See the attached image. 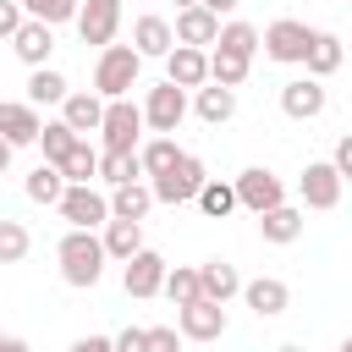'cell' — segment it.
I'll return each instance as SVG.
<instances>
[{
    "label": "cell",
    "mask_w": 352,
    "mask_h": 352,
    "mask_svg": "<svg viewBox=\"0 0 352 352\" xmlns=\"http://www.w3.org/2000/svg\"><path fill=\"white\" fill-rule=\"evenodd\" d=\"M55 258H60L66 286H77V292L99 286V275H104V248H99V236H94V231H66V236H60V248H55Z\"/></svg>",
    "instance_id": "obj_1"
},
{
    "label": "cell",
    "mask_w": 352,
    "mask_h": 352,
    "mask_svg": "<svg viewBox=\"0 0 352 352\" xmlns=\"http://www.w3.org/2000/svg\"><path fill=\"white\" fill-rule=\"evenodd\" d=\"M138 50L132 44H104L99 50V66H94V88L99 99H126V88L138 82Z\"/></svg>",
    "instance_id": "obj_2"
},
{
    "label": "cell",
    "mask_w": 352,
    "mask_h": 352,
    "mask_svg": "<svg viewBox=\"0 0 352 352\" xmlns=\"http://www.w3.org/2000/svg\"><path fill=\"white\" fill-rule=\"evenodd\" d=\"M99 132H104V154H138L143 110H138L132 99H110L104 116H99Z\"/></svg>",
    "instance_id": "obj_3"
},
{
    "label": "cell",
    "mask_w": 352,
    "mask_h": 352,
    "mask_svg": "<svg viewBox=\"0 0 352 352\" xmlns=\"http://www.w3.org/2000/svg\"><path fill=\"white\" fill-rule=\"evenodd\" d=\"M204 182H209V176H204V160H198V154H182L165 176L148 182V192H154V204H192Z\"/></svg>",
    "instance_id": "obj_4"
},
{
    "label": "cell",
    "mask_w": 352,
    "mask_h": 352,
    "mask_svg": "<svg viewBox=\"0 0 352 352\" xmlns=\"http://www.w3.org/2000/svg\"><path fill=\"white\" fill-rule=\"evenodd\" d=\"M231 192H236V204H242V209H253V214H264V209L286 204V187H280V176H275V170H264V165L242 170V176L231 182Z\"/></svg>",
    "instance_id": "obj_5"
},
{
    "label": "cell",
    "mask_w": 352,
    "mask_h": 352,
    "mask_svg": "<svg viewBox=\"0 0 352 352\" xmlns=\"http://www.w3.org/2000/svg\"><path fill=\"white\" fill-rule=\"evenodd\" d=\"M258 44H264V55H270V60H302V55H308V44H314V28H308V22H292V16H280V22H270V28L258 33Z\"/></svg>",
    "instance_id": "obj_6"
},
{
    "label": "cell",
    "mask_w": 352,
    "mask_h": 352,
    "mask_svg": "<svg viewBox=\"0 0 352 352\" xmlns=\"http://www.w3.org/2000/svg\"><path fill=\"white\" fill-rule=\"evenodd\" d=\"M77 33H82V44H110L116 38V28H121V0H77Z\"/></svg>",
    "instance_id": "obj_7"
},
{
    "label": "cell",
    "mask_w": 352,
    "mask_h": 352,
    "mask_svg": "<svg viewBox=\"0 0 352 352\" xmlns=\"http://www.w3.org/2000/svg\"><path fill=\"white\" fill-rule=\"evenodd\" d=\"M182 116H187V94L176 88V82H160V88H148V99H143V121L165 138V132H176L182 126Z\"/></svg>",
    "instance_id": "obj_8"
},
{
    "label": "cell",
    "mask_w": 352,
    "mask_h": 352,
    "mask_svg": "<svg viewBox=\"0 0 352 352\" xmlns=\"http://www.w3.org/2000/svg\"><path fill=\"white\" fill-rule=\"evenodd\" d=\"M55 209L72 220V231H94V226L110 220V204H104V192H94V187H66Z\"/></svg>",
    "instance_id": "obj_9"
},
{
    "label": "cell",
    "mask_w": 352,
    "mask_h": 352,
    "mask_svg": "<svg viewBox=\"0 0 352 352\" xmlns=\"http://www.w3.org/2000/svg\"><path fill=\"white\" fill-rule=\"evenodd\" d=\"M165 258L154 253V248H138L132 258H126V270H121V286H126V297H154L160 286H165Z\"/></svg>",
    "instance_id": "obj_10"
},
{
    "label": "cell",
    "mask_w": 352,
    "mask_h": 352,
    "mask_svg": "<svg viewBox=\"0 0 352 352\" xmlns=\"http://www.w3.org/2000/svg\"><path fill=\"white\" fill-rule=\"evenodd\" d=\"M297 192H302V204H308V209H336V204H341V176L330 170V160H308V170H302V182H297Z\"/></svg>",
    "instance_id": "obj_11"
},
{
    "label": "cell",
    "mask_w": 352,
    "mask_h": 352,
    "mask_svg": "<svg viewBox=\"0 0 352 352\" xmlns=\"http://www.w3.org/2000/svg\"><path fill=\"white\" fill-rule=\"evenodd\" d=\"M176 324H182V336H187V341H220V336H226V308L198 297V302L176 308Z\"/></svg>",
    "instance_id": "obj_12"
},
{
    "label": "cell",
    "mask_w": 352,
    "mask_h": 352,
    "mask_svg": "<svg viewBox=\"0 0 352 352\" xmlns=\"http://www.w3.org/2000/svg\"><path fill=\"white\" fill-rule=\"evenodd\" d=\"M165 82H176L182 94H187V88H204V82H209V55H204V50H187V44H170V55H165Z\"/></svg>",
    "instance_id": "obj_13"
},
{
    "label": "cell",
    "mask_w": 352,
    "mask_h": 352,
    "mask_svg": "<svg viewBox=\"0 0 352 352\" xmlns=\"http://www.w3.org/2000/svg\"><path fill=\"white\" fill-rule=\"evenodd\" d=\"M242 292V275H236V264H226V258H209V264H198V297L204 302H231Z\"/></svg>",
    "instance_id": "obj_14"
},
{
    "label": "cell",
    "mask_w": 352,
    "mask_h": 352,
    "mask_svg": "<svg viewBox=\"0 0 352 352\" xmlns=\"http://www.w3.org/2000/svg\"><path fill=\"white\" fill-rule=\"evenodd\" d=\"M38 110L33 104H22V99H0V143H11V148H22V143H33L38 138Z\"/></svg>",
    "instance_id": "obj_15"
},
{
    "label": "cell",
    "mask_w": 352,
    "mask_h": 352,
    "mask_svg": "<svg viewBox=\"0 0 352 352\" xmlns=\"http://www.w3.org/2000/svg\"><path fill=\"white\" fill-rule=\"evenodd\" d=\"M11 50H16V60H22V66H33V72H38V66L50 60V50H55V28L28 22V16H22V28L11 33Z\"/></svg>",
    "instance_id": "obj_16"
},
{
    "label": "cell",
    "mask_w": 352,
    "mask_h": 352,
    "mask_svg": "<svg viewBox=\"0 0 352 352\" xmlns=\"http://www.w3.org/2000/svg\"><path fill=\"white\" fill-rule=\"evenodd\" d=\"M214 33H220V16H209L204 6H187V11H176V28H170V38H176V44H187V50H204V44H214Z\"/></svg>",
    "instance_id": "obj_17"
},
{
    "label": "cell",
    "mask_w": 352,
    "mask_h": 352,
    "mask_svg": "<svg viewBox=\"0 0 352 352\" xmlns=\"http://www.w3.org/2000/svg\"><path fill=\"white\" fill-rule=\"evenodd\" d=\"M280 110H286L292 121H314V116L324 110V82H314V77L286 82V88H280Z\"/></svg>",
    "instance_id": "obj_18"
},
{
    "label": "cell",
    "mask_w": 352,
    "mask_h": 352,
    "mask_svg": "<svg viewBox=\"0 0 352 352\" xmlns=\"http://www.w3.org/2000/svg\"><path fill=\"white\" fill-rule=\"evenodd\" d=\"M242 297H248V308H253L258 319H275V314H286V302H292V292H286V280H275V275H258V280H242Z\"/></svg>",
    "instance_id": "obj_19"
},
{
    "label": "cell",
    "mask_w": 352,
    "mask_h": 352,
    "mask_svg": "<svg viewBox=\"0 0 352 352\" xmlns=\"http://www.w3.org/2000/svg\"><path fill=\"white\" fill-rule=\"evenodd\" d=\"M99 116H104V99H99V94H66V99H60V121H66L77 138L99 132Z\"/></svg>",
    "instance_id": "obj_20"
},
{
    "label": "cell",
    "mask_w": 352,
    "mask_h": 352,
    "mask_svg": "<svg viewBox=\"0 0 352 352\" xmlns=\"http://www.w3.org/2000/svg\"><path fill=\"white\" fill-rule=\"evenodd\" d=\"M258 236H264V242H275V248H286V242H297V236H302V214H297L292 204H275V209H264V214H258Z\"/></svg>",
    "instance_id": "obj_21"
},
{
    "label": "cell",
    "mask_w": 352,
    "mask_h": 352,
    "mask_svg": "<svg viewBox=\"0 0 352 352\" xmlns=\"http://www.w3.org/2000/svg\"><path fill=\"white\" fill-rule=\"evenodd\" d=\"M170 44H176V38H170V22H165V16H138V22H132V50H138V60H143V55H170Z\"/></svg>",
    "instance_id": "obj_22"
},
{
    "label": "cell",
    "mask_w": 352,
    "mask_h": 352,
    "mask_svg": "<svg viewBox=\"0 0 352 352\" xmlns=\"http://www.w3.org/2000/svg\"><path fill=\"white\" fill-rule=\"evenodd\" d=\"M302 66H308V77H314V82L336 77V72H341V38H336V33H314V44H308Z\"/></svg>",
    "instance_id": "obj_23"
},
{
    "label": "cell",
    "mask_w": 352,
    "mask_h": 352,
    "mask_svg": "<svg viewBox=\"0 0 352 352\" xmlns=\"http://www.w3.org/2000/svg\"><path fill=\"white\" fill-rule=\"evenodd\" d=\"M55 170L66 176V187H88V182L99 176V148H88V138H77V143L66 148V160H60Z\"/></svg>",
    "instance_id": "obj_24"
},
{
    "label": "cell",
    "mask_w": 352,
    "mask_h": 352,
    "mask_svg": "<svg viewBox=\"0 0 352 352\" xmlns=\"http://www.w3.org/2000/svg\"><path fill=\"white\" fill-rule=\"evenodd\" d=\"M104 204H110V220H138V226H143V214L154 209V192H148L143 182H126V187H116Z\"/></svg>",
    "instance_id": "obj_25"
},
{
    "label": "cell",
    "mask_w": 352,
    "mask_h": 352,
    "mask_svg": "<svg viewBox=\"0 0 352 352\" xmlns=\"http://www.w3.org/2000/svg\"><path fill=\"white\" fill-rule=\"evenodd\" d=\"M99 248H104V258H121V264H126V258L143 248V226H138V220H104Z\"/></svg>",
    "instance_id": "obj_26"
},
{
    "label": "cell",
    "mask_w": 352,
    "mask_h": 352,
    "mask_svg": "<svg viewBox=\"0 0 352 352\" xmlns=\"http://www.w3.org/2000/svg\"><path fill=\"white\" fill-rule=\"evenodd\" d=\"M248 72H253V60H248V55L209 50V82H214V88H242V82H248Z\"/></svg>",
    "instance_id": "obj_27"
},
{
    "label": "cell",
    "mask_w": 352,
    "mask_h": 352,
    "mask_svg": "<svg viewBox=\"0 0 352 352\" xmlns=\"http://www.w3.org/2000/svg\"><path fill=\"white\" fill-rule=\"evenodd\" d=\"M236 116V94L231 88H198V121H209V126H220V121H231Z\"/></svg>",
    "instance_id": "obj_28"
},
{
    "label": "cell",
    "mask_w": 352,
    "mask_h": 352,
    "mask_svg": "<svg viewBox=\"0 0 352 352\" xmlns=\"http://www.w3.org/2000/svg\"><path fill=\"white\" fill-rule=\"evenodd\" d=\"M214 50H231V55H248V60H253V50H258V28H253V22H226V28L214 33Z\"/></svg>",
    "instance_id": "obj_29"
},
{
    "label": "cell",
    "mask_w": 352,
    "mask_h": 352,
    "mask_svg": "<svg viewBox=\"0 0 352 352\" xmlns=\"http://www.w3.org/2000/svg\"><path fill=\"white\" fill-rule=\"evenodd\" d=\"M60 99H66V77L50 72V66H38L28 77V104H60Z\"/></svg>",
    "instance_id": "obj_30"
},
{
    "label": "cell",
    "mask_w": 352,
    "mask_h": 352,
    "mask_svg": "<svg viewBox=\"0 0 352 352\" xmlns=\"http://www.w3.org/2000/svg\"><path fill=\"white\" fill-rule=\"evenodd\" d=\"M33 143H44V165H60V160H66V148L77 143V132H72L66 121H44Z\"/></svg>",
    "instance_id": "obj_31"
},
{
    "label": "cell",
    "mask_w": 352,
    "mask_h": 352,
    "mask_svg": "<svg viewBox=\"0 0 352 352\" xmlns=\"http://www.w3.org/2000/svg\"><path fill=\"white\" fill-rule=\"evenodd\" d=\"M176 160H182V148H176L170 138H154V143H143V148H138V165H143V176H165Z\"/></svg>",
    "instance_id": "obj_32"
},
{
    "label": "cell",
    "mask_w": 352,
    "mask_h": 352,
    "mask_svg": "<svg viewBox=\"0 0 352 352\" xmlns=\"http://www.w3.org/2000/svg\"><path fill=\"white\" fill-rule=\"evenodd\" d=\"M16 6H22V16H28V22H44V28L72 22V16H77V0H16Z\"/></svg>",
    "instance_id": "obj_33"
},
{
    "label": "cell",
    "mask_w": 352,
    "mask_h": 352,
    "mask_svg": "<svg viewBox=\"0 0 352 352\" xmlns=\"http://www.w3.org/2000/svg\"><path fill=\"white\" fill-rule=\"evenodd\" d=\"M138 176H143L138 154H99V182H110V187H126V182H138Z\"/></svg>",
    "instance_id": "obj_34"
},
{
    "label": "cell",
    "mask_w": 352,
    "mask_h": 352,
    "mask_svg": "<svg viewBox=\"0 0 352 352\" xmlns=\"http://www.w3.org/2000/svg\"><path fill=\"white\" fill-rule=\"evenodd\" d=\"M60 192H66V176H60L55 165H38V170L28 176V198H33V204H60Z\"/></svg>",
    "instance_id": "obj_35"
},
{
    "label": "cell",
    "mask_w": 352,
    "mask_h": 352,
    "mask_svg": "<svg viewBox=\"0 0 352 352\" xmlns=\"http://www.w3.org/2000/svg\"><path fill=\"white\" fill-rule=\"evenodd\" d=\"M198 209H204L209 220H226V214L236 209V192H231V182H204V187H198Z\"/></svg>",
    "instance_id": "obj_36"
},
{
    "label": "cell",
    "mask_w": 352,
    "mask_h": 352,
    "mask_svg": "<svg viewBox=\"0 0 352 352\" xmlns=\"http://www.w3.org/2000/svg\"><path fill=\"white\" fill-rule=\"evenodd\" d=\"M176 308H187V302H198V270H187V264H176V270H165V286H160Z\"/></svg>",
    "instance_id": "obj_37"
},
{
    "label": "cell",
    "mask_w": 352,
    "mask_h": 352,
    "mask_svg": "<svg viewBox=\"0 0 352 352\" xmlns=\"http://www.w3.org/2000/svg\"><path fill=\"white\" fill-rule=\"evenodd\" d=\"M28 248H33L28 226H22V220H0V264H22Z\"/></svg>",
    "instance_id": "obj_38"
},
{
    "label": "cell",
    "mask_w": 352,
    "mask_h": 352,
    "mask_svg": "<svg viewBox=\"0 0 352 352\" xmlns=\"http://www.w3.org/2000/svg\"><path fill=\"white\" fill-rule=\"evenodd\" d=\"M110 346H116V352H148V330H143V324H126Z\"/></svg>",
    "instance_id": "obj_39"
},
{
    "label": "cell",
    "mask_w": 352,
    "mask_h": 352,
    "mask_svg": "<svg viewBox=\"0 0 352 352\" xmlns=\"http://www.w3.org/2000/svg\"><path fill=\"white\" fill-rule=\"evenodd\" d=\"M148 352H182V336L170 324H148Z\"/></svg>",
    "instance_id": "obj_40"
},
{
    "label": "cell",
    "mask_w": 352,
    "mask_h": 352,
    "mask_svg": "<svg viewBox=\"0 0 352 352\" xmlns=\"http://www.w3.org/2000/svg\"><path fill=\"white\" fill-rule=\"evenodd\" d=\"M330 170H336L341 182L352 176V138H341V143H336V154H330Z\"/></svg>",
    "instance_id": "obj_41"
},
{
    "label": "cell",
    "mask_w": 352,
    "mask_h": 352,
    "mask_svg": "<svg viewBox=\"0 0 352 352\" xmlns=\"http://www.w3.org/2000/svg\"><path fill=\"white\" fill-rule=\"evenodd\" d=\"M16 28H22V6L16 0H0V38H11Z\"/></svg>",
    "instance_id": "obj_42"
},
{
    "label": "cell",
    "mask_w": 352,
    "mask_h": 352,
    "mask_svg": "<svg viewBox=\"0 0 352 352\" xmlns=\"http://www.w3.org/2000/svg\"><path fill=\"white\" fill-rule=\"evenodd\" d=\"M66 352H116V346H110V336H77Z\"/></svg>",
    "instance_id": "obj_43"
},
{
    "label": "cell",
    "mask_w": 352,
    "mask_h": 352,
    "mask_svg": "<svg viewBox=\"0 0 352 352\" xmlns=\"http://www.w3.org/2000/svg\"><path fill=\"white\" fill-rule=\"evenodd\" d=\"M198 6H204V11H209V16H220V11H236V6H242V0H198Z\"/></svg>",
    "instance_id": "obj_44"
},
{
    "label": "cell",
    "mask_w": 352,
    "mask_h": 352,
    "mask_svg": "<svg viewBox=\"0 0 352 352\" xmlns=\"http://www.w3.org/2000/svg\"><path fill=\"white\" fill-rule=\"evenodd\" d=\"M0 352H33V346H28V341H16V336H6V341H0Z\"/></svg>",
    "instance_id": "obj_45"
},
{
    "label": "cell",
    "mask_w": 352,
    "mask_h": 352,
    "mask_svg": "<svg viewBox=\"0 0 352 352\" xmlns=\"http://www.w3.org/2000/svg\"><path fill=\"white\" fill-rule=\"evenodd\" d=\"M11 154H16V148H11V143H0V176L11 170Z\"/></svg>",
    "instance_id": "obj_46"
},
{
    "label": "cell",
    "mask_w": 352,
    "mask_h": 352,
    "mask_svg": "<svg viewBox=\"0 0 352 352\" xmlns=\"http://www.w3.org/2000/svg\"><path fill=\"white\" fill-rule=\"evenodd\" d=\"M187 6H198V0H176V11H187Z\"/></svg>",
    "instance_id": "obj_47"
},
{
    "label": "cell",
    "mask_w": 352,
    "mask_h": 352,
    "mask_svg": "<svg viewBox=\"0 0 352 352\" xmlns=\"http://www.w3.org/2000/svg\"><path fill=\"white\" fill-rule=\"evenodd\" d=\"M275 352H302V346H275Z\"/></svg>",
    "instance_id": "obj_48"
},
{
    "label": "cell",
    "mask_w": 352,
    "mask_h": 352,
    "mask_svg": "<svg viewBox=\"0 0 352 352\" xmlns=\"http://www.w3.org/2000/svg\"><path fill=\"white\" fill-rule=\"evenodd\" d=\"M0 341H6V336H0Z\"/></svg>",
    "instance_id": "obj_49"
}]
</instances>
